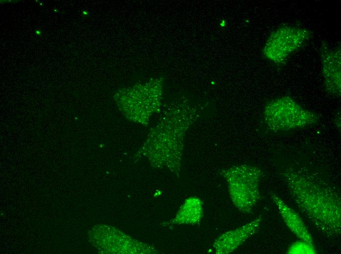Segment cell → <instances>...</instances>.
I'll use <instances>...</instances> for the list:
<instances>
[{"label": "cell", "instance_id": "6da1fadb", "mask_svg": "<svg viewBox=\"0 0 341 254\" xmlns=\"http://www.w3.org/2000/svg\"><path fill=\"white\" fill-rule=\"evenodd\" d=\"M299 209L320 232L332 238L340 236V194L314 173L289 168L280 173Z\"/></svg>", "mask_w": 341, "mask_h": 254}, {"label": "cell", "instance_id": "7a4b0ae2", "mask_svg": "<svg viewBox=\"0 0 341 254\" xmlns=\"http://www.w3.org/2000/svg\"><path fill=\"white\" fill-rule=\"evenodd\" d=\"M220 175L227 182L234 205L243 213L251 212L261 199V169L253 166L238 165L222 169Z\"/></svg>", "mask_w": 341, "mask_h": 254}, {"label": "cell", "instance_id": "3957f363", "mask_svg": "<svg viewBox=\"0 0 341 254\" xmlns=\"http://www.w3.org/2000/svg\"><path fill=\"white\" fill-rule=\"evenodd\" d=\"M268 129L273 131H290L317 124L318 117L301 106L292 97H278L269 101L263 112Z\"/></svg>", "mask_w": 341, "mask_h": 254}, {"label": "cell", "instance_id": "277c9868", "mask_svg": "<svg viewBox=\"0 0 341 254\" xmlns=\"http://www.w3.org/2000/svg\"><path fill=\"white\" fill-rule=\"evenodd\" d=\"M311 36L309 29L295 26L285 25L274 30L268 38L263 48L266 59L280 64L296 52Z\"/></svg>", "mask_w": 341, "mask_h": 254}, {"label": "cell", "instance_id": "5b68a950", "mask_svg": "<svg viewBox=\"0 0 341 254\" xmlns=\"http://www.w3.org/2000/svg\"><path fill=\"white\" fill-rule=\"evenodd\" d=\"M262 220L260 216L240 227L222 234L213 243L216 253L226 254L236 250L259 230Z\"/></svg>", "mask_w": 341, "mask_h": 254}, {"label": "cell", "instance_id": "8992f818", "mask_svg": "<svg viewBox=\"0 0 341 254\" xmlns=\"http://www.w3.org/2000/svg\"><path fill=\"white\" fill-rule=\"evenodd\" d=\"M322 73L326 91L341 96V48H327L321 52Z\"/></svg>", "mask_w": 341, "mask_h": 254}, {"label": "cell", "instance_id": "52a82bcc", "mask_svg": "<svg viewBox=\"0 0 341 254\" xmlns=\"http://www.w3.org/2000/svg\"><path fill=\"white\" fill-rule=\"evenodd\" d=\"M270 196L285 223L291 231L300 240L315 245L312 235L300 215L275 193L271 192Z\"/></svg>", "mask_w": 341, "mask_h": 254}, {"label": "cell", "instance_id": "ba28073f", "mask_svg": "<svg viewBox=\"0 0 341 254\" xmlns=\"http://www.w3.org/2000/svg\"><path fill=\"white\" fill-rule=\"evenodd\" d=\"M289 254H316L317 253L315 245L300 240L293 242L288 248Z\"/></svg>", "mask_w": 341, "mask_h": 254}]
</instances>
